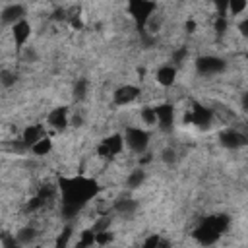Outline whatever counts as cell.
Listing matches in <instances>:
<instances>
[{"label":"cell","instance_id":"9","mask_svg":"<svg viewBox=\"0 0 248 248\" xmlns=\"http://www.w3.org/2000/svg\"><path fill=\"white\" fill-rule=\"evenodd\" d=\"M46 124H48L50 128L62 132V130L70 124L68 108H66V107H56V108H52V110L48 112V116H46Z\"/></svg>","mask_w":248,"mask_h":248},{"label":"cell","instance_id":"1","mask_svg":"<svg viewBox=\"0 0 248 248\" xmlns=\"http://www.w3.org/2000/svg\"><path fill=\"white\" fill-rule=\"evenodd\" d=\"M229 229V217L227 215H211L194 231V236L202 244H213L217 238Z\"/></svg>","mask_w":248,"mask_h":248},{"label":"cell","instance_id":"2","mask_svg":"<svg viewBox=\"0 0 248 248\" xmlns=\"http://www.w3.org/2000/svg\"><path fill=\"white\" fill-rule=\"evenodd\" d=\"M124 141L132 153L140 155V153H145V149L149 145V134L145 130H141L140 126H128L124 130Z\"/></svg>","mask_w":248,"mask_h":248},{"label":"cell","instance_id":"8","mask_svg":"<svg viewBox=\"0 0 248 248\" xmlns=\"http://www.w3.org/2000/svg\"><path fill=\"white\" fill-rule=\"evenodd\" d=\"M190 110H192V124L194 126H198L202 130L211 128V124H213V112H211V108H205L202 105H194Z\"/></svg>","mask_w":248,"mask_h":248},{"label":"cell","instance_id":"27","mask_svg":"<svg viewBox=\"0 0 248 248\" xmlns=\"http://www.w3.org/2000/svg\"><path fill=\"white\" fill-rule=\"evenodd\" d=\"M174 159H176V151H174L172 147H167V149L163 151V161H165V163H174Z\"/></svg>","mask_w":248,"mask_h":248},{"label":"cell","instance_id":"28","mask_svg":"<svg viewBox=\"0 0 248 248\" xmlns=\"http://www.w3.org/2000/svg\"><path fill=\"white\" fill-rule=\"evenodd\" d=\"M157 244H167V242H163L157 234H153V236H149L147 240H143V246H157Z\"/></svg>","mask_w":248,"mask_h":248},{"label":"cell","instance_id":"24","mask_svg":"<svg viewBox=\"0 0 248 248\" xmlns=\"http://www.w3.org/2000/svg\"><path fill=\"white\" fill-rule=\"evenodd\" d=\"M108 225H110V219L108 217H103V219H99L97 223H93V231L95 232H101V231H108Z\"/></svg>","mask_w":248,"mask_h":248},{"label":"cell","instance_id":"31","mask_svg":"<svg viewBox=\"0 0 248 248\" xmlns=\"http://www.w3.org/2000/svg\"><path fill=\"white\" fill-rule=\"evenodd\" d=\"M242 103H244V108H246V110H248V93H246V95H244V101H242Z\"/></svg>","mask_w":248,"mask_h":248},{"label":"cell","instance_id":"16","mask_svg":"<svg viewBox=\"0 0 248 248\" xmlns=\"http://www.w3.org/2000/svg\"><path fill=\"white\" fill-rule=\"evenodd\" d=\"M143 180H145V170H143V169H134V170L126 176V186H128L130 190H136V188H140V186L143 184Z\"/></svg>","mask_w":248,"mask_h":248},{"label":"cell","instance_id":"15","mask_svg":"<svg viewBox=\"0 0 248 248\" xmlns=\"http://www.w3.org/2000/svg\"><path fill=\"white\" fill-rule=\"evenodd\" d=\"M33 155H37V157H45V155H48L50 151H52V140H50V136H43L39 141H35L33 145H31V149H29Z\"/></svg>","mask_w":248,"mask_h":248},{"label":"cell","instance_id":"19","mask_svg":"<svg viewBox=\"0 0 248 248\" xmlns=\"http://www.w3.org/2000/svg\"><path fill=\"white\" fill-rule=\"evenodd\" d=\"M248 6V0H229L227 2V10L231 16H240Z\"/></svg>","mask_w":248,"mask_h":248},{"label":"cell","instance_id":"10","mask_svg":"<svg viewBox=\"0 0 248 248\" xmlns=\"http://www.w3.org/2000/svg\"><path fill=\"white\" fill-rule=\"evenodd\" d=\"M12 37H14L16 46L21 48L29 41V37H31V25H29V21L27 19H19L17 23H14L12 25Z\"/></svg>","mask_w":248,"mask_h":248},{"label":"cell","instance_id":"12","mask_svg":"<svg viewBox=\"0 0 248 248\" xmlns=\"http://www.w3.org/2000/svg\"><path fill=\"white\" fill-rule=\"evenodd\" d=\"M155 79H157V83L163 85V87L174 85V81H176V66H174V64L159 66L157 72H155Z\"/></svg>","mask_w":248,"mask_h":248},{"label":"cell","instance_id":"5","mask_svg":"<svg viewBox=\"0 0 248 248\" xmlns=\"http://www.w3.org/2000/svg\"><path fill=\"white\" fill-rule=\"evenodd\" d=\"M140 93H141L140 87H136V85H132V83H124V85H120V87L114 89L112 101H114V105H118V107H126V105L134 103V101L140 97Z\"/></svg>","mask_w":248,"mask_h":248},{"label":"cell","instance_id":"18","mask_svg":"<svg viewBox=\"0 0 248 248\" xmlns=\"http://www.w3.org/2000/svg\"><path fill=\"white\" fill-rule=\"evenodd\" d=\"M140 118L143 124L147 126H157V112H155V107H141L140 108Z\"/></svg>","mask_w":248,"mask_h":248},{"label":"cell","instance_id":"11","mask_svg":"<svg viewBox=\"0 0 248 248\" xmlns=\"http://www.w3.org/2000/svg\"><path fill=\"white\" fill-rule=\"evenodd\" d=\"M19 19H25V8L21 4H10L2 10V23L4 25H14Z\"/></svg>","mask_w":248,"mask_h":248},{"label":"cell","instance_id":"14","mask_svg":"<svg viewBox=\"0 0 248 248\" xmlns=\"http://www.w3.org/2000/svg\"><path fill=\"white\" fill-rule=\"evenodd\" d=\"M136 209H138L136 200L120 198L118 202H114V211H116L118 215H122V217H130V215H134V213H136Z\"/></svg>","mask_w":248,"mask_h":248},{"label":"cell","instance_id":"6","mask_svg":"<svg viewBox=\"0 0 248 248\" xmlns=\"http://www.w3.org/2000/svg\"><path fill=\"white\" fill-rule=\"evenodd\" d=\"M219 143L227 149H238L248 143V138L234 128H227V130L219 132Z\"/></svg>","mask_w":248,"mask_h":248},{"label":"cell","instance_id":"23","mask_svg":"<svg viewBox=\"0 0 248 248\" xmlns=\"http://www.w3.org/2000/svg\"><path fill=\"white\" fill-rule=\"evenodd\" d=\"M16 83V74L10 70H2V85L4 87H12Z\"/></svg>","mask_w":248,"mask_h":248},{"label":"cell","instance_id":"7","mask_svg":"<svg viewBox=\"0 0 248 248\" xmlns=\"http://www.w3.org/2000/svg\"><path fill=\"white\" fill-rule=\"evenodd\" d=\"M155 112H157V126L163 132H170L172 130V120H174V108L170 103H161L155 105Z\"/></svg>","mask_w":248,"mask_h":248},{"label":"cell","instance_id":"26","mask_svg":"<svg viewBox=\"0 0 248 248\" xmlns=\"http://www.w3.org/2000/svg\"><path fill=\"white\" fill-rule=\"evenodd\" d=\"M236 31H238V35H240L242 39H248V17L240 19V23L236 25Z\"/></svg>","mask_w":248,"mask_h":248},{"label":"cell","instance_id":"22","mask_svg":"<svg viewBox=\"0 0 248 248\" xmlns=\"http://www.w3.org/2000/svg\"><path fill=\"white\" fill-rule=\"evenodd\" d=\"M186 56H188V48H186V46H180V48H176V50L172 52L170 60H172L174 66H180V64L186 60Z\"/></svg>","mask_w":248,"mask_h":248},{"label":"cell","instance_id":"4","mask_svg":"<svg viewBox=\"0 0 248 248\" xmlns=\"http://www.w3.org/2000/svg\"><path fill=\"white\" fill-rule=\"evenodd\" d=\"M196 70L202 74V76H217L225 70V60L219 58V56H200L196 60Z\"/></svg>","mask_w":248,"mask_h":248},{"label":"cell","instance_id":"30","mask_svg":"<svg viewBox=\"0 0 248 248\" xmlns=\"http://www.w3.org/2000/svg\"><path fill=\"white\" fill-rule=\"evenodd\" d=\"M213 2L219 4V6H223V8H227V2H229V0H213Z\"/></svg>","mask_w":248,"mask_h":248},{"label":"cell","instance_id":"17","mask_svg":"<svg viewBox=\"0 0 248 248\" xmlns=\"http://www.w3.org/2000/svg\"><path fill=\"white\" fill-rule=\"evenodd\" d=\"M35 236H37V231H35L33 227H23V229H19V231L16 232V240H17V244H21V246L31 244V242L35 240Z\"/></svg>","mask_w":248,"mask_h":248},{"label":"cell","instance_id":"29","mask_svg":"<svg viewBox=\"0 0 248 248\" xmlns=\"http://www.w3.org/2000/svg\"><path fill=\"white\" fill-rule=\"evenodd\" d=\"M196 27H198V23H196L194 19H188V21L184 23V29H186V33H194V31H196Z\"/></svg>","mask_w":248,"mask_h":248},{"label":"cell","instance_id":"21","mask_svg":"<svg viewBox=\"0 0 248 248\" xmlns=\"http://www.w3.org/2000/svg\"><path fill=\"white\" fill-rule=\"evenodd\" d=\"M87 79H78L76 85H74V99L78 101H83L87 97Z\"/></svg>","mask_w":248,"mask_h":248},{"label":"cell","instance_id":"20","mask_svg":"<svg viewBox=\"0 0 248 248\" xmlns=\"http://www.w3.org/2000/svg\"><path fill=\"white\" fill-rule=\"evenodd\" d=\"M93 244H97L95 231H93V229L83 231V232H81V236H79V240H78V246L81 248V246H93Z\"/></svg>","mask_w":248,"mask_h":248},{"label":"cell","instance_id":"3","mask_svg":"<svg viewBox=\"0 0 248 248\" xmlns=\"http://www.w3.org/2000/svg\"><path fill=\"white\" fill-rule=\"evenodd\" d=\"M124 143H126V141H124V136L112 134V136L105 138V140L97 145V155L103 157V159H107V157H116V155L122 153Z\"/></svg>","mask_w":248,"mask_h":248},{"label":"cell","instance_id":"13","mask_svg":"<svg viewBox=\"0 0 248 248\" xmlns=\"http://www.w3.org/2000/svg\"><path fill=\"white\" fill-rule=\"evenodd\" d=\"M43 136H46V132H45L41 126H37V124H31V126H27V128L21 132V140L27 143L29 149H31V145H33L35 141H39Z\"/></svg>","mask_w":248,"mask_h":248},{"label":"cell","instance_id":"25","mask_svg":"<svg viewBox=\"0 0 248 248\" xmlns=\"http://www.w3.org/2000/svg\"><path fill=\"white\" fill-rule=\"evenodd\" d=\"M95 236H97V244H101V246L112 240V234H110L108 231H101V232H95Z\"/></svg>","mask_w":248,"mask_h":248}]
</instances>
